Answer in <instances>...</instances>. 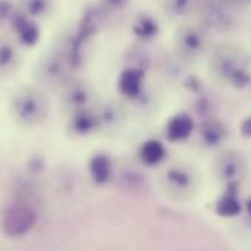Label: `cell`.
<instances>
[{
  "mask_svg": "<svg viewBox=\"0 0 251 251\" xmlns=\"http://www.w3.org/2000/svg\"><path fill=\"white\" fill-rule=\"evenodd\" d=\"M212 69L221 81L229 82L234 87L244 88L249 84L247 56L238 47L226 44L219 46L213 53Z\"/></svg>",
  "mask_w": 251,
  "mask_h": 251,
  "instance_id": "1",
  "label": "cell"
},
{
  "mask_svg": "<svg viewBox=\"0 0 251 251\" xmlns=\"http://www.w3.org/2000/svg\"><path fill=\"white\" fill-rule=\"evenodd\" d=\"M12 113L19 124L37 125L47 118V100L34 88H22L12 99Z\"/></svg>",
  "mask_w": 251,
  "mask_h": 251,
  "instance_id": "2",
  "label": "cell"
},
{
  "mask_svg": "<svg viewBox=\"0 0 251 251\" xmlns=\"http://www.w3.org/2000/svg\"><path fill=\"white\" fill-rule=\"evenodd\" d=\"M71 66L72 65L66 54L51 53V54L44 56L38 62L35 75H37V79L43 85L56 88V87L66 84Z\"/></svg>",
  "mask_w": 251,
  "mask_h": 251,
  "instance_id": "3",
  "label": "cell"
},
{
  "mask_svg": "<svg viewBox=\"0 0 251 251\" xmlns=\"http://www.w3.org/2000/svg\"><path fill=\"white\" fill-rule=\"evenodd\" d=\"M37 222V213L25 204H13L7 207L1 218L3 232L10 238H18L31 231Z\"/></svg>",
  "mask_w": 251,
  "mask_h": 251,
  "instance_id": "4",
  "label": "cell"
},
{
  "mask_svg": "<svg viewBox=\"0 0 251 251\" xmlns=\"http://www.w3.org/2000/svg\"><path fill=\"white\" fill-rule=\"evenodd\" d=\"M175 47L181 57L194 60L200 57L206 47V38L203 31L194 25H182L175 34Z\"/></svg>",
  "mask_w": 251,
  "mask_h": 251,
  "instance_id": "5",
  "label": "cell"
},
{
  "mask_svg": "<svg viewBox=\"0 0 251 251\" xmlns=\"http://www.w3.org/2000/svg\"><path fill=\"white\" fill-rule=\"evenodd\" d=\"M215 171L221 181L228 185H235L243 179L246 174V162L237 151H225L218 156L215 162Z\"/></svg>",
  "mask_w": 251,
  "mask_h": 251,
  "instance_id": "6",
  "label": "cell"
},
{
  "mask_svg": "<svg viewBox=\"0 0 251 251\" xmlns=\"http://www.w3.org/2000/svg\"><path fill=\"white\" fill-rule=\"evenodd\" d=\"M93 101H94V90L88 82L72 81L69 84H65L62 93V104L66 109L72 112L90 109Z\"/></svg>",
  "mask_w": 251,
  "mask_h": 251,
  "instance_id": "7",
  "label": "cell"
},
{
  "mask_svg": "<svg viewBox=\"0 0 251 251\" xmlns=\"http://www.w3.org/2000/svg\"><path fill=\"white\" fill-rule=\"evenodd\" d=\"M12 29L15 31V34L18 35L19 41L26 46V47H32L38 43L40 40V28L35 24V21L29 16H26L24 12L16 10L12 18L9 19Z\"/></svg>",
  "mask_w": 251,
  "mask_h": 251,
  "instance_id": "8",
  "label": "cell"
},
{
  "mask_svg": "<svg viewBox=\"0 0 251 251\" xmlns=\"http://www.w3.org/2000/svg\"><path fill=\"white\" fill-rule=\"evenodd\" d=\"M144 71L141 68L125 69L118 79V90L126 99H137L143 93Z\"/></svg>",
  "mask_w": 251,
  "mask_h": 251,
  "instance_id": "9",
  "label": "cell"
},
{
  "mask_svg": "<svg viewBox=\"0 0 251 251\" xmlns=\"http://www.w3.org/2000/svg\"><path fill=\"white\" fill-rule=\"evenodd\" d=\"M194 129V122L190 115L178 113L166 125V137L171 143L187 140Z\"/></svg>",
  "mask_w": 251,
  "mask_h": 251,
  "instance_id": "10",
  "label": "cell"
},
{
  "mask_svg": "<svg viewBox=\"0 0 251 251\" xmlns=\"http://www.w3.org/2000/svg\"><path fill=\"white\" fill-rule=\"evenodd\" d=\"M132 32H134L135 37H138L141 40H146V41H150V40L157 37L159 24L151 15L141 13L132 22Z\"/></svg>",
  "mask_w": 251,
  "mask_h": 251,
  "instance_id": "11",
  "label": "cell"
},
{
  "mask_svg": "<svg viewBox=\"0 0 251 251\" xmlns=\"http://www.w3.org/2000/svg\"><path fill=\"white\" fill-rule=\"evenodd\" d=\"M99 126L97 113H93L90 109H82L74 112V118L71 121V129L78 135H85L93 132Z\"/></svg>",
  "mask_w": 251,
  "mask_h": 251,
  "instance_id": "12",
  "label": "cell"
},
{
  "mask_svg": "<svg viewBox=\"0 0 251 251\" xmlns=\"http://www.w3.org/2000/svg\"><path fill=\"white\" fill-rule=\"evenodd\" d=\"M200 138L201 143L209 147V149H215L218 146H221L225 138H226V129L224 128V125L218 121H209L201 126L200 131Z\"/></svg>",
  "mask_w": 251,
  "mask_h": 251,
  "instance_id": "13",
  "label": "cell"
},
{
  "mask_svg": "<svg viewBox=\"0 0 251 251\" xmlns=\"http://www.w3.org/2000/svg\"><path fill=\"white\" fill-rule=\"evenodd\" d=\"M165 156H166V149L157 140H149L140 149V159L146 166L159 165L165 159Z\"/></svg>",
  "mask_w": 251,
  "mask_h": 251,
  "instance_id": "14",
  "label": "cell"
},
{
  "mask_svg": "<svg viewBox=\"0 0 251 251\" xmlns=\"http://www.w3.org/2000/svg\"><path fill=\"white\" fill-rule=\"evenodd\" d=\"M90 174L97 184H106L112 176V162L106 154H97L90 162Z\"/></svg>",
  "mask_w": 251,
  "mask_h": 251,
  "instance_id": "15",
  "label": "cell"
},
{
  "mask_svg": "<svg viewBox=\"0 0 251 251\" xmlns=\"http://www.w3.org/2000/svg\"><path fill=\"white\" fill-rule=\"evenodd\" d=\"M216 212L224 218H234L241 213V203L237 197V193L228 191L216 204Z\"/></svg>",
  "mask_w": 251,
  "mask_h": 251,
  "instance_id": "16",
  "label": "cell"
},
{
  "mask_svg": "<svg viewBox=\"0 0 251 251\" xmlns=\"http://www.w3.org/2000/svg\"><path fill=\"white\" fill-rule=\"evenodd\" d=\"M166 181L168 184L175 188V190H181V191H185L191 187V182H193V178L190 175L188 171L185 169H181V168H172L166 172Z\"/></svg>",
  "mask_w": 251,
  "mask_h": 251,
  "instance_id": "17",
  "label": "cell"
},
{
  "mask_svg": "<svg viewBox=\"0 0 251 251\" xmlns=\"http://www.w3.org/2000/svg\"><path fill=\"white\" fill-rule=\"evenodd\" d=\"M21 7L26 16L29 18H41L44 16L50 7H51V0H21Z\"/></svg>",
  "mask_w": 251,
  "mask_h": 251,
  "instance_id": "18",
  "label": "cell"
},
{
  "mask_svg": "<svg viewBox=\"0 0 251 251\" xmlns=\"http://www.w3.org/2000/svg\"><path fill=\"white\" fill-rule=\"evenodd\" d=\"M206 16H207V21L216 26H226L229 24V19H231V16L225 10V7L216 1H213L207 6Z\"/></svg>",
  "mask_w": 251,
  "mask_h": 251,
  "instance_id": "19",
  "label": "cell"
},
{
  "mask_svg": "<svg viewBox=\"0 0 251 251\" xmlns=\"http://www.w3.org/2000/svg\"><path fill=\"white\" fill-rule=\"evenodd\" d=\"M97 119H99V125H106V126L118 125L122 119L121 107L113 103L106 104L104 107H101L100 113L97 115Z\"/></svg>",
  "mask_w": 251,
  "mask_h": 251,
  "instance_id": "20",
  "label": "cell"
},
{
  "mask_svg": "<svg viewBox=\"0 0 251 251\" xmlns=\"http://www.w3.org/2000/svg\"><path fill=\"white\" fill-rule=\"evenodd\" d=\"M194 1L196 0H166L165 7L172 18H184L193 10Z\"/></svg>",
  "mask_w": 251,
  "mask_h": 251,
  "instance_id": "21",
  "label": "cell"
},
{
  "mask_svg": "<svg viewBox=\"0 0 251 251\" xmlns=\"http://www.w3.org/2000/svg\"><path fill=\"white\" fill-rule=\"evenodd\" d=\"M16 63V49L9 41H0V71H7Z\"/></svg>",
  "mask_w": 251,
  "mask_h": 251,
  "instance_id": "22",
  "label": "cell"
},
{
  "mask_svg": "<svg viewBox=\"0 0 251 251\" xmlns=\"http://www.w3.org/2000/svg\"><path fill=\"white\" fill-rule=\"evenodd\" d=\"M16 12L13 0H0V24L9 22L12 15Z\"/></svg>",
  "mask_w": 251,
  "mask_h": 251,
  "instance_id": "23",
  "label": "cell"
},
{
  "mask_svg": "<svg viewBox=\"0 0 251 251\" xmlns=\"http://www.w3.org/2000/svg\"><path fill=\"white\" fill-rule=\"evenodd\" d=\"M128 1L129 0H101V4L109 12H118L122 10L128 4Z\"/></svg>",
  "mask_w": 251,
  "mask_h": 251,
  "instance_id": "24",
  "label": "cell"
},
{
  "mask_svg": "<svg viewBox=\"0 0 251 251\" xmlns=\"http://www.w3.org/2000/svg\"><path fill=\"white\" fill-rule=\"evenodd\" d=\"M225 1H229V3H247L249 0H225Z\"/></svg>",
  "mask_w": 251,
  "mask_h": 251,
  "instance_id": "25",
  "label": "cell"
}]
</instances>
